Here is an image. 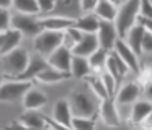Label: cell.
I'll return each mask as SVG.
<instances>
[{
	"label": "cell",
	"mask_w": 152,
	"mask_h": 130,
	"mask_svg": "<svg viewBox=\"0 0 152 130\" xmlns=\"http://www.w3.org/2000/svg\"><path fill=\"white\" fill-rule=\"evenodd\" d=\"M139 18V0H126L118 10V15L115 18V28L119 39H124L128 31L132 26L137 25Z\"/></svg>",
	"instance_id": "obj_1"
},
{
	"label": "cell",
	"mask_w": 152,
	"mask_h": 130,
	"mask_svg": "<svg viewBox=\"0 0 152 130\" xmlns=\"http://www.w3.org/2000/svg\"><path fill=\"white\" fill-rule=\"evenodd\" d=\"M69 104L74 117H93L98 109L92 96L85 91H74L70 94Z\"/></svg>",
	"instance_id": "obj_2"
},
{
	"label": "cell",
	"mask_w": 152,
	"mask_h": 130,
	"mask_svg": "<svg viewBox=\"0 0 152 130\" xmlns=\"http://www.w3.org/2000/svg\"><path fill=\"white\" fill-rule=\"evenodd\" d=\"M64 41V32L59 31H48V29H43L39 34L34 38V51L41 55H48L49 57L56 49H59L62 46Z\"/></svg>",
	"instance_id": "obj_3"
},
{
	"label": "cell",
	"mask_w": 152,
	"mask_h": 130,
	"mask_svg": "<svg viewBox=\"0 0 152 130\" xmlns=\"http://www.w3.org/2000/svg\"><path fill=\"white\" fill-rule=\"evenodd\" d=\"M31 81H7L0 84V101L2 103H15L23 99V96L31 90Z\"/></svg>",
	"instance_id": "obj_4"
},
{
	"label": "cell",
	"mask_w": 152,
	"mask_h": 130,
	"mask_svg": "<svg viewBox=\"0 0 152 130\" xmlns=\"http://www.w3.org/2000/svg\"><path fill=\"white\" fill-rule=\"evenodd\" d=\"M28 62H30V55L26 51L23 49H15V51L8 52L7 55H4V64L5 68L10 75H15V78L20 77L28 67Z\"/></svg>",
	"instance_id": "obj_5"
},
{
	"label": "cell",
	"mask_w": 152,
	"mask_h": 130,
	"mask_svg": "<svg viewBox=\"0 0 152 130\" xmlns=\"http://www.w3.org/2000/svg\"><path fill=\"white\" fill-rule=\"evenodd\" d=\"M12 29H17L21 34L33 36L36 38L43 28L39 25V20H36L34 15H23V13H17L12 16Z\"/></svg>",
	"instance_id": "obj_6"
},
{
	"label": "cell",
	"mask_w": 152,
	"mask_h": 130,
	"mask_svg": "<svg viewBox=\"0 0 152 130\" xmlns=\"http://www.w3.org/2000/svg\"><path fill=\"white\" fill-rule=\"evenodd\" d=\"M96 38H98L100 47L111 52L115 49L116 41H118V32H116L115 23L113 21H102L100 20V28L96 31Z\"/></svg>",
	"instance_id": "obj_7"
},
{
	"label": "cell",
	"mask_w": 152,
	"mask_h": 130,
	"mask_svg": "<svg viewBox=\"0 0 152 130\" xmlns=\"http://www.w3.org/2000/svg\"><path fill=\"white\" fill-rule=\"evenodd\" d=\"M113 51L118 54V57L121 58L123 62H124L126 67H128L129 70L132 72V73L139 75V72H141V65H139L137 55H136L134 52L131 51V47H129V46L124 42V39H119V38H118V41H116L115 49H113Z\"/></svg>",
	"instance_id": "obj_8"
},
{
	"label": "cell",
	"mask_w": 152,
	"mask_h": 130,
	"mask_svg": "<svg viewBox=\"0 0 152 130\" xmlns=\"http://www.w3.org/2000/svg\"><path fill=\"white\" fill-rule=\"evenodd\" d=\"M72 51L64 46H61L59 49L53 52V54L48 57V64L53 68L59 72H64V73H70V64H72Z\"/></svg>",
	"instance_id": "obj_9"
},
{
	"label": "cell",
	"mask_w": 152,
	"mask_h": 130,
	"mask_svg": "<svg viewBox=\"0 0 152 130\" xmlns=\"http://www.w3.org/2000/svg\"><path fill=\"white\" fill-rule=\"evenodd\" d=\"M100 117H102L103 124L108 127H118L121 124V117H119V110L116 107V103L113 98H108V99H103L100 103Z\"/></svg>",
	"instance_id": "obj_10"
},
{
	"label": "cell",
	"mask_w": 152,
	"mask_h": 130,
	"mask_svg": "<svg viewBox=\"0 0 152 130\" xmlns=\"http://www.w3.org/2000/svg\"><path fill=\"white\" fill-rule=\"evenodd\" d=\"M139 94H141V86L134 81H129L116 91L115 103L118 106H131L139 99Z\"/></svg>",
	"instance_id": "obj_11"
},
{
	"label": "cell",
	"mask_w": 152,
	"mask_h": 130,
	"mask_svg": "<svg viewBox=\"0 0 152 130\" xmlns=\"http://www.w3.org/2000/svg\"><path fill=\"white\" fill-rule=\"evenodd\" d=\"M39 25L43 29L48 31H59L64 32L67 28H72L75 25V18L64 15H56V16H48V18H39Z\"/></svg>",
	"instance_id": "obj_12"
},
{
	"label": "cell",
	"mask_w": 152,
	"mask_h": 130,
	"mask_svg": "<svg viewBox=\"0 0 152 130\" xmlns=\"http://www.w3.org/2000/svg\"><path fill=\"white\" fill-rule=\"evenodd\" d=\"M98 47H100V44H98L96 34H83V38L80 39V42H77L70 51H72V55L88 58Z\"/></svg>",
	"instance_id": "obj_13"
},
{
	"label": "cell",
	"mask_w": 152,
	"mask_h": 130,
	"mask_svg": "<svg viewBox=\"0 0 152 130\" xmlns=\"http://www.w3.org/2000/svg\"><path fill=\"white\" fill-rule=\"evenodd\" d=\"M49 67L48 60H44L41 55H34V57H30V62H28V67L20 77H17V80L20 81H31V80H36V77L44 70V68Z\"/></svg>",
	"instance_id": "obj_14"
},
{
	"label": "cell",
	"mask_w": 152,
	"mask_h": 130,
	"mask_svg": "<svg viewBox=\"0 0 152 130\" xmlns=\"http://www.w3.org/2000/svg\"><path fill=\"white\" fill-rule=\"evenodd\" d=\"M20 124L30 130H46V116L39 114L38 110H26L20 116Z\"/></svg>",
	"instance_id": "obj_15"
},
{
	"label": "cell",
	"mask_w": 152,
	"mask_h": 130,
	"mask_svg": "<svg viewBox=\"0 0 152 130\" xmlns=\"http://www.w3.org/2000/svg\"><path fill=\"white\" fill-rule=\"evenodd\" d=\"M106 72H108V73L119 83V81H121V78L129 72V68L126 67V64L118 57V54L113 51V52H110L108 60H106Z\"/></svg>",
	"instance_id": "obj_16"
},
{
	"label": "cell",
	"mask_w": 152,
	"mask_h": 130,
	"mask_svg": "<svg viewBox=\"0 0 152 130\" xmlns=\"http://www.w3.org/2000/svg\"><path fill=\"white\" fill-rule=\"evenodd\" d=\"M144 32H145L144 26L136 25V26H132L128 31V34L124 36V42L131 47V51L134 52L137 57L142 54V38H144Z\"/></svg>",
	"instance_id": "obj_17"
},
{
	"label": "cell",
	"mask_w": 152,
	"mask_h": 130,
	"mask_svg": "<svg viewBox=\"0 0 152 130\" xmlns=\"http://www.w3.org/2000/svg\"><path fill=\"white\" fill-rule=\"evenodd\" d=\"M152 114V103L147 99H137L132 104L131 109V122L136 125H141L145 119Z\"/></svg>",
	"instance_id": "obj_18"
},
{
	"label": "cell",
	"mask_w": 152,
	"mask_h": 130,
	"mask_svg": "<svg viewBox=\"0 0 152 130\" xmlns=\"http://www.w3.org/2000/svg\"><path fill=\"white\" fill-rule=\"evenodd\" d=\"M72 110H70V104L67 99H59L54 106V117L53 120L59 125H66L70 127V122H72Z\"/></svg>",
	"instance_id": "obj_19"
},
{
	"label": "cell",
	"mask_w": 152,
	"mask_h": 130,
	"mask_svg": "<svg viewBox=\"0 0 152 130\" xmlns=\"http://www.w3.org/2000/svg\"><path fill=\"white\" fill-rule=\"evenodd\" d=\"M74 26L79 31H82L83 34H96V31L100 28V20L95 13H87L82 18H77Z\"/></svg>",
	"instance_id": "obj_20"
},
{
	"label": "cell",
	"mask_w": 152,
	"mask_h": 130,
	"mask_svg": "<svg viewBox=\"0 0 152 130\" xmlns=\"http://www.w3.org/2000/svg\"><path fill=\"white\" fill-rule=\"evenodd\" d=\"M46 103H48L46 94L39 90H33V88H31V90L23 96V107L26 110H38Z\"/></svg>",
	"instance_id": "obj_21"
},
{
	"label": "cell",
	"mask_w": 152,
	"mask_h": 130,
	"mask_svg": "<svg viewBox=\"0 0 152 130\" xmlns=\"http://www.w3.org/2000/svg\"><path fill=\"white\" fill-rule=\"evenodd\" d=\"M93 13H95V15L98 16V20H102V21H113L115 23V18H116V15H118V8L115 6V3H113L111 0H100V2L96 3L95 10H93Z\"/></svg>",
	"instance_id": "obj_22"
},
{
	"label": "cell",
	"mask_w": 152,
	"mask_h": 130,
	"mask_svg": "<svg viewBox=\"0 0 152 130\" xmlns=\"http://www.w3.org/2000/svg\"><path fill=\"white\" fill-rule=\"evenodd\" d=\"M92 73V68L88 65V60L85 57H72V64H70V77L74 78H85Z\"/></svg>",
	"instance_id": "obj_23"
},
{
	"label": "cell",
	"mask_w": 152,
	"mask_h": 130,
	"mask_svg": "<svg viewBox=\"0 0 152 130\" xmlns=\"http://www.w3.org/2000/svg\"><path fill=\"white\" fill-rule=\"evenodd\" d=\"M21 36L23 34H21L20 31H17V29H8V31L5 32V42H4V46H2V49H0V55L4 57L8 52L18 49V46H20V42H21Z\"/></svg>",
	"instance_id": "obj_24"
},
{
	"label": "cell",
	"mask_w": 152,
	"mask_h": 130,
	"mask_svg": "<svg viewBox=\"0 0 152 130\" xmlns=\"http://www.w3.org/2000/svg\"><path fill=\"white\" fill-rule=\"evenodd\" d=\"M66 78H70V73H64V72H59L56 68H53L49 65L48 68H44L39 75L36 77L38 81L41 83H57V81H62Z\"/></svg>",
	"instance_id": "obj_25"
},
{
	"label": "cell",
	"mask_w": 152,
	"mask_h": 130,
	"mask_svg": "<svg viewBox=\"0 0 152 130\" xmlns=\"http://www.w3.org/2000/svg\"><path fill=\"white\" fill-rule=\"evenodd\" d=\"M108 55H110L108 51H105V49H102V47L96 49V51L93 52L88 58H87V60H88L90 68H92V72H102V70H105L106 60H108Z\"/></svg>",
	"instance_id": "obj_26"
},
{
	"label": "cell",
	"mask_w": 152,
	"mask_h": 130,
	"mask_svg": "<svg viewBox=\"0 0 152 130\" xmlns=\"http://www.w3.org/2000/svg\"><path fill=\"white\" fill-rule=\"evenodd\" d=\"M83 80L87 81V84H88V88L93 91V94H95L96 98H100V99H108V93H106V88L105 84H103L102 81V77H96V75H88V77H85Z\"/></svg>",
	"instance_id": "obj_27"
},
{
	"label": "cell",
	"mask_w": 152,
	"mask_h": 130,
	"mask_svg": "<svg viewBox=\"0 0 152 130\" xmlns=\"http://www.w3.org/2000/svg\"><path fill=\"white\" fill-rule=\"evenodd\" d=\"M12 5L15 6V10L18 13H23V15H36V13H39L36 0H13Z\"/></svg>",
	"instance_id": "obj_28"
},
{
	"label": "cell",
	"mask_w": 152,
	"mask_h": 130,
	"mask_svg": "<svg viewBox=\"0 0 152 130\" xmlns=\"http://www.w3.org/2000/svg\"><path fill=\"white\" fill-rule=\"evenodd\" d=\"M70 129L72 130H95V119L93 117H72Z\"/></svg>",
	"instance_id": "obj_29"
},
{
	"label": "cell",
	"mask_w": 152,
	"mask_h": 130,
	"mask_svg": "<svg viewBox=\"0 0 152 130\" xmlns=\"http://www.w3.org/2000/svg\"><path fill=\"white\" fill-rule=\"evenodd\" d=\"M102 81H103V84H105V88H106V93H108V96L115 99L116 88H118V81H116L115 78H113L111 75L108 73V72H105V73L102 75Z\"/></svg>",
	"instance_id": "obj_30"
},
{
	"label": "cell",
	"mask_w": 152,
	"mask_h": 130,
	"mask_svg": "<svg viewBox=\"0 0 152 130\" xmlns=\"http://www.w3.org/2000/svg\"><path fill=\"white\" fill-rule=\"evenodd\" d=\"M139 16L152 20V3L151 0H139Z\"/></svg>",
	"instance_id": "obj_31"
},
{
	"label": "cell",
	"mask_w": 152,
	"mask_h": 130,
	"mask_svg": "<svg viewBox=\"0 0 152 130\" xmlns=\"http://www.w3.org/2000/svg\"><path fill=\"white\" fill-rule=\"evenodd\" d=\"M12 29V16L8 10H0V32H7Z\"/></svg>",
	"instance_id": "obj_32"
},
{
	"label": "cell",
	"mask_w": 152,
	"mask_h": 130,
	"mask_svg": "<svg viewBox=\"0 0 152 130\" xmlns=\"http://www.w3.org/2000/svg\"><path fill=\"white\" fill-rule=\"evenodd\" d=\"M36 2L41 13H49L53 10H56L57 6V0H36Z\"/></svg>",
	"instance_id": "obj_33"
},
{
	"label": "cell",
	"mask_w": 152,
	"mask_h": 130,
	"mask_svg": "<svg viewBox=\"0 0 152 130\" xmlns=\"http://www.w3.org/2000/svg\"><path fill=\"white\" fill-rule=\"evenodd\" d=\"M152 52V32L145 31L142 38V54H151Z\"/></svg>",
	"instance_id": "obj_34"
},
{
	"label": "cell",
	"mask_w": 152,
	"mask_h": 130,
	"mask_svg": "<svg viewBox=\"0 0 152 130\" xmlns=\"http://www.w3.org/2000/svg\"><path fill=\"white\" fill-rule=\"evenodd\" d=\"M100 0H80V10L82 12H93L96 6V3H98Z\"/></svg>",
	"instance_id": "obj_35"
},
{
	"label": "cell",
	"mask_w": 152,
	"mask_h": 130,
	"mask_svg": "<svg viewBox=\"0 0 152 130\" xmlns=\"http://www.w3.org/2000/svg\"><path fill=\"white\" fill-rule=\"evenodd\" d=\"M77 3L80 5V0H57V6H56V8L57 10H62V8L69 10V8H72L74 5H77Z\"/></svg>",
	"instance_id": "obj_36"
},
{
	"label": "cell",
	"mask_w": 152,
	"mask_h": 130,
	"mask_svg": "<svg viewBox=\"0 0 152 130\" xmlns=\"http://www.w3.org/2000/svg\"><path fill=\"white\" fill-rule=\"evenodd\" d=\"M46 124H48V127H51V130H72L70 127H66V125H59V124H56L53 119H49V117H46Z\"/></svg>",
	"instance_id": "obj_37"
},
{
	"label": "cell",
	"mask_w": 152,
	"mask_h": 130,
	"mask_svg": "<svg viewBox=\"0 0 152 130\" xmlns=\"http://www.w3.org/2000/svg\"><path fill=\"white\" fill-rule=\"evenodd\" d=\"M137 25L144 26L145 31L152 32V20H145V18H141V16H139V18H137Z\"/></svg>",
	"instance_id": "obj_38"
},
{
	"label": "cell",
	"mask_w": 152,
	"mask_h": 130,
	"mask_svg": "<svg viewBox=\"0 0 152 130\" xmlns=\"http://www.w3.org/2000/svg\"><path fill=\"white\" fill-rule=\"evenodd\" d=\"M5 130H30V129H26V127L21 125L20 122H17V124H12V125H8Z\"/></svg>",
	"instance_id": "obj_39"
},
{
	"label": "cell",
	"mask_w": 152,
	"mask_h": 130,
	"mask_svg": "<svg viewBox=\"0 0 152 130\" xmlns=\"http://www.w3.org/2000/svg\"><path fill=\"white\" fill-rule=\"evenodd\" d=\"M13 3V0H0V10H8Z\"/></svg>",
	"instance_id": "obj_40"
},
{
	"label": "cell",
	"mask_w": 152,
	"mask_h": 130,
	"mask_svg": "<svg viewBox=\"0 0 152 130\" xmlns=\"http://www.w3.org/2000/svg\"><path fill=\"white\" fill-rule=\"evenodd\" d=\"M145 94H147V101H151V103H152V81L145 86Z\"/></svg>",
	"instance_id": "obj_41"
},
{
	"label": "cell",
	"mask_w": 152,
	"mask_h": 130,
	"mask_svg": "<svg viewBox=\"0 0 152 130\" xmlns=\"http://www.w3.org/2000/svg\"><path fill=\"white\" fill-rule=\"evenodd\" d=\"M2 78H4V77H2V73H0V84H2Z\"/></svg>",
	"instance_id": "obj_42"
},
{
	"label": "cell",
	"mask_w": 152,
	"mask_h": 130,
	"mask_svg": "<svg viewBox=\"0 0 152 130\" xmlns=\"http://www.w3.org/2000/svg\"><path fill=\"white\" fill-rule=\"evenodd\" d=\"M151 3H152V0H151Z\"/></svg>",
	"instance_id": "obj_43"
}]
</instances>
